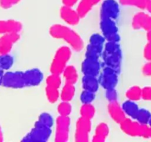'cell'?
Returning <instances> with one entry per match:
<instances>
[{
    "label": "cell",
    "instance_id": "obj_47",
    "mask_svg": "<svg viewBox=\"0 0 151 142\" xmlns=\"http://www.w3.org/2000/svg\"><path fill=\"white\" fill-rule=\"evenodd\" d=\"M149 138H151V127H150V133H149Z\"/></svg>",
    "mask_w": 151,
    "mask_h": 142
},
{
    "label": "cell",
    "instance_id": "obj_42",
    "mask_svg": "<svg viewBox=\"0 0 151 142\" xmlns=\"http://www.w3.org/2000/svg\"><path fill=\"white\" fill-rule=\"evenodd\" d=\"M146 10L151 15V0H149V1L147 2V6H146Z\"/></svg>",
    "mask_w": 151,
    "mask_h": 142
},
{
    "label": "cell",
    "instance_id": "obj_16",
    "mask_svg": "<svg viewBox=\"0 0 151 142\" xmlns=\"http://www.w3.org/2000/svg\"><path fill=\"white\" fill-rule=\"evenodd\" d=\"M108 112L113 121L119 124L127 118V115L122 109V105L119 104L118 101L109 102L108 105Z\"/></svg>",
    "mask_w": 151,
    "mask_h": 142
},
{
    "label": "cell",
    "instance_id": "obj_4",
    "mask_svg": "<svg viewBox=\"0 0 151 142\" xmlns=\"http://www.w3.org/2000/svg\"><path fill=\"white\" fill-rule=\"evenodd\" d=\"M72 56V50L68 46H61L56 50L50 64V73L61 75Z\"/></svg>",
    "mask_w": 151,
    "mask_h": 142
},
{
    "label": "cell",
    "instance_id": "obj_6",
    "mask_svg": "<svg viewBox=\"0 0 151 142\" xmlns=\"http://www.w3.org/2000/svg\"><path fill=\"white\" fill-rule=\"evenodd\" d=\"M52 134V129L41 124L38 121H35L34 127L30 131L27 133L22 141L27 142H46L50 139Z\"/></svg>",
    "mask_w": 151,
    "mask_h": 142
},
{
    "label": "cell",
    "instance_id": "obj_18",
    "mask_svg": "<svg viewBox=\"0 0 151 142\" xmlns=\"http://www.w3.org/2000/svg\"><path fill=\"white\" fill-rule=\"evenodd\" d=\"M100 86L99 79L97 76L83 75L82 78V87L83 90L96 93Z\"/></svg>",
    "mask_w": 151,
    "mask_h": 142
},
{
    "label": "cell",
    "instance_id": "obj_21",
    "mask_svg": "<svg viewBox=\"0 0 151 142\" xmlns=\"http://www.w3.org/2000/svg\"><path fill=\"white\" fill-rule=\"evenodd\" d=\"M65 83L75 84L78 80V72L76 68L73 65H67L63 70V73Z\"/></svg>",
    "mask_w": 151,
    "mask_h": 142
},
{
    "label": "cell",
    "instance_id": "obj_13",
    "mask_svg": "<svg viewBox=\"0 0 151 142\" xmlns=\"http://www.w3.org/2000/svg\"><path fill=\"white\" fill-rule=\"evenodd\" d=\"M20 39L19 33H10L1 35L0 37V54L10 53L13 49V45Z\"/></svg>",
    "mask_w": 151,
    "mask_h": 142
},
{
    "label": "cell",
    "instance_id": "obj_17",
    "mask_svg": "<svg viewBox=\"0 0 151 142\" xmlns=\"http://www.w3.org/2000/svg\"><path fill=\"white\" fill-rule=\"evenodd\" d=\"M22 28V24L19 21L14 19L0 20V35L10 33H20Z\"/></svg>",
    "mask_w": 151,
    "mask_h": 142
},
{
    "label": "cell",
    "instance_id": "obj_43",
    "mask_svg": "<svg viewBox=\"0 0 151 142\" xmlns=\"http://www.w3.org/2000/svg\"><path fill=\"white\" fill-rule=\"evenodd\" d=\"M4 141V134H3L2 129H1V126H0V142Z\"/></svg>",
    "mask_w": 151,
    "mask_h": 142
},
{
    "label": "cell",
    "instance_id": "obj_40",
    "mask_svg": "<svg viewBox=\"0 0 151 142\" xmlns=\"http://www.w3.org/2000/svg\"><path fill=\"white\" fill-rule=\"evenodd\" d=\"M142 73L146 76H151V61L144 65L142 67Z\"/></svg>",
    "mask_w": 151,
    "mask_h": 142
},
{
    "label": "cell",
    "instance_id": "obj_8",
    "mask_svg": "<svg viewBox=\"0 0 151 142\" xmlns=\"http://www.w3.org/2000/svg\"><path fill=\"white\" fill-rule=\"evenodd\" d=\"M118 73L113 68L105 66L98 77L100 85L105 90L116 88L118 84Z\"/></svg>",
    "mask_w": 151,
    "mask_h": 142
},
{
    "label": "cell",
    "instance_id": "obj_30",
    "mask_svg": "<svg viewBox=\"0 0 151 142\" xmlns=\"http://www.w3.org/2000/svg\"><path fill=\"white\" fill-rule=\"evenodd\" d=\"M58 112L59 115L62 116H69L72 113V106L70 104V101H62L58 106Z\"/></svg>",
    "mask_w": 151,
    "mask_h": 142
},
{
    "label": "cell",
    "instance_id": "obj_11",
    "mask_svg": "<svg viewBox=\"0 0 151 142\" xmlns=\"http://www.w3.org/2000/svg\"><path fill=\"white\" fill-rule=\"evenodd\" d=\"M119 15V3L116 0H104L100 7V19L109 18L116 20Z\"/></svg>",
    "mask_w": 151,
    "mask_h": 142
},
{
    "label": "cell",
    "instance_id": "obj_46",
    "mask_svg": "<svg viewBox=\"0 0 151 142\" xmlns=\"http://www.w3.org/2000/svg\"><path fill=\"white\" fill-rule=\"evenodd\" d=\"M148 125L151 127V117H150V121H149V122H148Z\"/></svg>",
    "mask_w": 151,
    "mask_h": 142
},
{
    "label": "cell",
    "instance_id": "obj_23",
    "mask_svg": "<svg viewBox=\"0 0 151 142\" xmlns=\"http://www.w3.org/2000/svg\"><path fill=\"white\" fill-rule=\"evenodd\" d=\"M75 94V84L65 83L63 87H62L61 91L60 92V98L61 101H70L73 99Z\"/></svg>",
    "mask_w": 151,
    "mask_h": 142
},
{
    "label": "cell",
    "instance_id": "obj_29",
    "mask_svg": "<svg viewBox=\"0 0 151 142\" xmlns=\"http://www.w3.org/2000/svg\"><path fill=\"white\" fill-rule=\"evenodd\" d=\"M45 94L46 96H47V100L49 101V102H50L52 104H54L55 102H57V101L60 98V91H59V89L49 87V86L46 87Z\"/></svg>",
    "mask_w": 151,
    "mask_h": 142
},
{
    "label": "cell",
    "instance_id": "obj_25",
    "mask_svg": "<svg viewBox=\"0 0 151 142\" xmlns=\"http://www.w3.org/2000/svg\"><path fill=\"white\" fill-rule=\"evenodd\" d=\"M125 96L128 100L134 101L140 100L142 96V88L139 86H132L127 90Z\"/></svg>",
    "mask_w": 151,
    "mask_h": 142
},
{
    "label": "cell",
    "instance_id": "obj_10",
    "mask_svg": "<svg viewBox=\"0 0 151 142\" xmlns=\"http://www.w3.org/2000/svg\"><path fill=\"white\" fill-rule=\"evenodd\" d=\"M91 130V121L90 119L80 117L75 127V140L77 142H88Z\"/></svg>",
    "mask_w": 151,
    "mask_h": 142
},
{
    "label": "cell",
    "instance_id": "obj_45",
    "mask_svg": "<svg viewBox=\"0 0 151 142\" xmlns=\"http://www.w3.org/2000/svg\"><path fill=\"white\" fill-rule=\"evenodd\" d=\"M4 71L2 70H1L0 69V81H1V78H2V76H3V75H4Z\"/></svg>",
    "mask_w": 151,
    "mask_h": 142
},
{
    "label": "cell",
    "instance_id": "obj_31",
    "mask_svg": "<svg viewBox=\"0 0 151 142\" xmlns=\"http://www.w3.org/2000/svg\"><path fill=\"white\" fill-rule=\"evenodd\" d=\"M46 84H47V86H49V87L59 89L62 84L60 75L50 73V75L46 79Z\"/></svg>",
    "mask_w": 151,
    "mask_h": 142
},
{
    "label": "cell",
    "instance_id": "obj_26",
    "mask_svg": "<svg viewBox=\"0 0 151 142\" xmlns=\"http://www.w3.org/2000/svg\"><path fill=\"white\" fill-rule=\"evenodd\" d=\"M95 107L91 104H83L80 109V115L81 117L91 120L95 115Z\"/></svg>",
    "mask_w": 151,
    "mask_h": 142
},
{
    "label": "cell",
    "instance_id": "obj_22",
    "mask_svg": "<svg viewBox=\"0 0 151 142\" xmlns=\"http://www.w3.org/2000/svg\"><path fill=\"white\" fill-rule=\"evenodd\" d=\"M122 106L127 116L132 119H135L140 109L136 101L128 100V99L122 104Z\"/></svg>",
    "mask_w": 151,
    "mask_h": 142
},
{
    "label": "cell",
    "instance_id": "obj_28",
    "mask_svg": "<svg viewBox=\"0 0 151 142\" xmlns=\"http://www.w3.org/2000/svg\"><path fill=\"white\" fill-rule=\"evenodd\" d=\"M14 59L13 56L9 53L7 54H0V69L3 71L8 70L13 66Z\"/></svg>",
    "mask_w": 151,
    "mask_h": 142
},
{
    "label": "cell",
    "instance_id": "obj_33",
    "mask_svg": "<svg viewBox=\"0 0 151 142\" xmlns=\"http://www.w3.org/2000/svg\"><path fill=\"white\" fill-rule=\"evenodd\" d=\"M37 121L47 126V127H50V128H52V127L54 124L53 117L48 112H42L41 114H40Z\"/></svg>",
    "mask_w": 151,
    "mask_h": 142
},
{
    "label": "cell",
    "instance_id": "obj_12",
    "mask_svg": "<svg viewBox=\"0 0 151 142\" xmlns=\"http://www.w3.org/2000/svg\"><path fill=\"white\" fill-rule=\"evenodd\" d=\"M60 16L62 20L71 26L77 25L82 18L78 10L72 8V6L63 4L60 9Z\"/></svg>",
    "mask_w": 151,
    "mask_h": 142
},
{
    "label": "cell",
    "instance_id": "obj_14",
    "mask_svg": "<svg viewBox=\"0 0 151 142\" xmlns=\"http://www.w3.org/2000/svg\"><path fill=\"white\" fill-rule=\"evenodd\" d=\"M81 70L83 75L98 76L101 72V64L98 59L86 58L81 64Z\"/></svg>",
    "mask_w": 151,
    "mask_h": 142
},
{
    "label": "cell",
    "instance_id": "obj_3",
    "mask_svg": "<svg viewBox=\"0 0 151 142\" xmlns=\"http://www.w3.org/2000/svg\"><path fill=\"white\" fill-rule=\"evenodd\" d=\"M105 66L109 67L119 72L122 65V53L119 42L106 41L102 53Z\"/></svg>",
    "mask_w": 151,
    "mask_h": 142
},
{
    "label": "cell",
    "instance_id": "obj_5",
    "mask_svg": "<svg viewBox=\"0 0 151 142\" xmlns=\"http://www.w3.org/2000/svg\"><path fill=\"white\" fill-rule=\"evenodd\" d=\"M119 125L122 131L128 135L149 138L150 127L148 124H140L136 120L127 118Z\"/></svg>",
    "mask_w": 151,
    "mask_h": 142
},
{
    "label": "cell",
    "instance_id": "obj_27",
    "mask_svg": "<svg viewBox=\"0 0 151 142\" xmlns=\"http://www.w3.org/2000/svg\"><path fill=\"white\" fill-rule=\"evenodd\" d=\"M148 1L149 0H119V4L122 5L137 7L142 10L146 9Z\"/></svg>",
    "mask_w": 151,
    "mask_h": 142
},
{
    "label": "cell",
    "instance_id": "obj_9",
    "mask_svg": "<svg viewBox=\"0 0 151 142\" xmlns=\"http://www.w3.org/2000/svg\"><path fill=\"white\" fill-rule=\"evenodd\" d=\"M71 119L69 116L59 115L55 121V141L66 142L69 140Z\"/></svg>",
    "mask_w": 151,
    "mask_h": 142
},
{
    "label": "cell",
    "instance_id": "obj_34",
    "mask_svg": "<svg viewBox=\"0 0 151 142\" xmlns=\"http://www.w3.org/2000/svg\"><path fill=\"white\" fill-rule=\"evenodd\" d=\"M95 99V93L83 90L80 96V100L82 104H91Z\"/></svg>",
    "mask_w": 151,
    "mask_h": 142
},
{
    "label": "cell",
    "instance_id": "obj_35",
    "mask_svg": "<svg viewBox=\"0 0 151 142\" xmlns=\"http://www.w3.org/2000/svg\"><path fill=\"white\" fill-rule=\"evenodd\" d=\"M106 41V40L105 37L100 33L92 34L89 38V44H94L96 46H100V47H104Z\"/></svg>",
    "mask_w": 151,
    "mask_h": 142
},
{
    "label": "cell",
    "instance_id": "obj_32",
    "mask_svg": "<svg viewBox=\"0 0 151 142\" xmlns=\"http://www.w3.org/2000/svg\"><path fill=\"white\" fill-rule=\"evenodd\" d=\"M151 117V113L149 110L144 109V108H141L139 109L138 114H137V117L134 120L139 122L140 124H148L149 121Z\"/></svg>",
    "mask_w": 151,
    "mask_h": 142
},
{
    "label": "cell",
    "instance_id": "obj_7",
    "mask_svg": "<svg viewBox=\"0 0 151 142\" xmlns=\"http://www.w3.org/2000/svg\"><path fill=\"white\" fill-rule=\"evenodd\" d=\"M100 28L102 35L105 37L106 41L119 42L120 36L116 20L109 18H102L100 21Z\"/></svg>",
    "mask_w": 151,
    "mask_h": 142
},
{
    "label": "cell",
    "instance_id": "obj_20",
    "mask_svg": "<svg viewBox=\"0 0 151 142\" xmlns=\"http://www.w3.org/2000/svg\"><path fill=\"white\" fill-rule=\"evenodd\" d=\"M109 135V127L106 123L101 122L95 128V133L92 138L94 142H104Z\"/></svg>",
    "mask_w": 151,
    "mask_h": 142
},
{
    "label": "cell",
    "instance_id": "obj_24",
    "mask_svg": "<svg viewBox=\"0 0 151 142\" xmlns=\"http://www.w3.org/2000/svg\"><path fill=\"white\" fill-rule=\"evenodd\" d=\"M103 49L104 47H100V46H96L94 44H88L86 48V58L92 59H98L100 56H102Z\"/></svg>",
    "mask_w": 151,
    "mask_h": 142
},
{
    "label": "cell",
    "instance_id": "obj_1",
    "mask_svg": "<svg viewBox=\"0 0 151 142\" xmlns=\"http://www.w3.org/2000/svg\"><path fill=\"white\" fill-rule=\"evenodd\" d=\"M43 80L42 71L38 68H32L25 71L4 72L0 81V85L10 89H23L38 86Z\"/></svg>",
    "mask_w": 151,
    "mask_h": 142
},
{
    "label": "cell",
    "instance_id": "obj_36",
    "mask_svg": "<svg viewBox=\"0 0 151 142\" xmlns=\"http://www.w3.org/2000/svg\"><path fill=\"white\" fill-rule=\"evenodd\" d=\"M106 98L109 102L117 101L118 100V93L116 88L110 89L106 90Z\"/></svg>",
    "mask_w": 151,
    "mask_h": 142
},
{
    "label": "cell",
    "instance_id": "obj_2",
    "mask_svg": "<svg viewBox=\"0 0 151 142\" xmlns=\"http://www.w3.org/2000/svg\"><path fill=\"white\" fill-rule=\"evenodd\" d=\"M50 36L57 39L63 40L75 51H81L84 47L83 40L81 36L69 27L63 25H53L50 28Z\"/></svg>",
    "mask_w": 151,
    "mask_h": 142
},
{
    "label": "cell",
    "instance_id": "obj_41",
    "mask_svg": "<svg viewBox=\"0 0 151 142\" xmlns=\"http://www.w3.org/2000/svg\"><path fill=\"white\" fill-rule=\"evenodd\" d=\"M79 1L80 0H62V2H63V4H65V5L72 6V7Z\"/></svg>",
    "mask_w": 151,
    "mask_h": 142
},
{
    "label": "cell",
    "instance_id": "obj_37",
    "mask_svg": "<svg viewBox=\"0 0 151 142\" xmlns=\"http://www.w3.org/2000/svg\"><path fill=\"white\" fill-rule=\"evenodd\" d=\"M20 1L21 0H0V7L3 9L11 8Z\"/></svg>",
    "mask_w": 151,
    "mask_h": 142
},
{
    "label": "cell",
    "instance_id": "obj_15",
    "mask_svg": "<svg viewBox=\"0 0 151 142\" xmlns=\"http://www.w3.org/2000/svg\"><path fill=\"white\" fill-rule=\"evenodd\" d=\"M134 30L142 29L146 31L151 30V16L144 12H139L134 15L131 22Z\"/></svg>",
    "mask_w": 151,
    "mask_h": 142
},
{
    "label": "cell",
    "instance_id": "obj_19",
    "mask_svg": "<svg viewBox=\"0 0 151 142\" xmlns=\"http://www.w3.org/2000/svg\"><path fill=\"white\" fill-rule=\"evenodd\" d=\"M102 0H80L77 10L81 18H84L94 6L97 5Z\"/></svg>",
    "mask_w": 151,
    "mask_h": 142
},
{
    "label": "cell",
    "instance_id": "obj_44",
    "mask_svg": "<svg viewBox=\"0 0 151 142\" xmlns=\"http://www.w3.org/2000/svg\"><path fill=\"white\" fill-rule=\"evenodd\" d=\"M147 39L149 42H151V30L147 31Z\"/></svg>",
    "mask_w": 151,
    "mask_h": 142
},
{
    "label": "cell",
    "instance_id": "obj_38",
    "mask_svg": "<svg viewBox=\"0 0 151 142\" xmlns=\"http://www.w3.org/2000/svg\"><path fill=\"white\" fill-rule=\"evenodd\" d=\"M142 99L145 101H151V87H145L142 88Z\"/></svg>",
    "mask_w": 151,
    "mask_h": 142
},
{
    "label": "cell",
    "instance_id": "obj_39",
    "mask_svg": "<svg viewBox=\"0 0 151 142\" xmlns=\"http://www.w3.org/2000/svg\"><path fill=\"white\" fill-rule=\"evenodd\" d=\"M144 57L147 59L148 62L151 61V42H147L144 48Z\"/></svg>",
    "mask_w": 151,
    "mask_h": 142
}]
</instances>
